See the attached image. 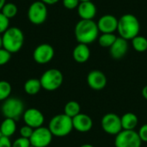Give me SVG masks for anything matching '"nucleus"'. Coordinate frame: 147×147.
Segmentation results:
<instances>
[{
	"label": "nucleus",
	"instance_id": "f257e3e1",
	"mask_svg": "<svg viewBox=\"0 0 147 147\" xmlns=\"http://www.w3.org/2000/svg\"><path fill=\"white\" fill-rule=\"evenodd\" d=\"M74 34L78 43L89 45L99 37V29L93 20H80L75 26Z\"/></svg>",
	"mask_w": 147,
	"mask_h": 147
},
{
	"label": "nucleus",
	"instance_id": "f03ea898",
	"mask_svg": "<svg viewBox=\"0 0 147 147\" xmlns=\"http://www.w3.org/2000/svg\"><path fill=\"white\" fill-rule=\"evenodd\" d=\"M117 31L120 37L129 40L139 35L140 31V23L138 18L133 14H125L118 19Z\"/></svg>",
	"mask_w": 147,
	"mask_h": 147
},
{
	"label": "nucleus",
	"instance_id": "7ed1b4c3",
	"mask_svg": "<svg viewBox=\"0 0 147 147\" xmlns=\"http://www.w3.org/2000/svg\"><path fill=\"white\" fill-rule=\"evenodd\" d=\"M24 43V34L17 27H9L2 34L3 48L11 54L19 52Z\"/></svg>",
	"mask_w": 147,
	"mask_h": 147
},
{
	"label": "nucleus",
	"instance_id": "20e7f679",
	"mask_svg": "<svg viewBox=\"0 0 147 147\" xmlns=\"http://www.w3.org/2000/svg\"><path fill=\"white\" fill-rule=\"evenodd\" d=\"M48 128L55 137L67 136L73 129L72 119L65 114L57 115L49 121Z\"/></svg>",
	"mask_w": 147,
	"mask_h": 147
},
{
	"label": "nucleus",
	"instance_id": "39448f33",
	"mask_svg": "<svg viewBox=\"0 0 147 147\" xmlns=\"http://www.w3.org/2000/svg\"><path fill=\"white\" fill-rule=\"evenodd\" d=\"M42 89L47 91L58 90L63 84L64 76L62 72L55 68L47 70L40 78Z\"/></svg>",
	"mask_w": 147,
	"mask_h": 147
},
{
	"label": "nucleus",
	"instance_id": "423d86ee",
	"mask_svg": "<svg viewBox=\"0 0 147 147\" xmlns=\"http://www.w3.org/2000/svg\"><path fill=\"white\" fill-rule=\"evenodd\" d=\"M24 104L22 101L17 97H9L3 101L1 112L5 118L18 120L24 113Z\"/></svg>",
	"mask_w": 147,
	"mask_h": 147
},
{
	"label": "nucleus",
	"instance_id": "0eeeda50",
	"mask_svg": "<svg viewBox=\"0 0 147 147\" xmlns=\"http://www.w3.org/2000/svg\"><path fill=\"white\" fill-rule=\"evenodd\" d=\"M47 7L43 2L34 1L28 9V18L34 25H40L46 22L47 18Z\"/></svg>",
	"mask_w": 147,
	"mask_h": 147
},
{
	"label": "nucleus",
	"instance_id": "6e6552de",
	"mask_svg": "<svg viewBox=\"0 0 147 147\" xmlns=\"http://www.w3.org/2000/svg\"><path fill=\"white\" fill-rule=\"evenodd\" d=\"M142 140L134 130H122L115 137V147H140Z\"/></svg>",
	"mask_w": 147,
	"mask_h": 147
},
{
	"label": "nucleus",
	"instance_id": "1a4fd4ad",
	"mask_svg": "<svg viewBox=\"0 0 147 147\" xmlns=\"http://www.w3.org/2000/svg\"><path fill=\"white\" fill-rule=\"evenodd\" d=\"M53 135L48 127H40L34 129L33 134L29 140L31 146L34 147H47L52 142Z\"/></svg>",
	"mask_w": 147,
	"mask_h": 147
},
{
	"label": "nucleus",
	"instance_id": "9d476101",
	"mask_svg": "<svg viewBox=\"0 0 147 147\" xmlns=\"http://www.w3.org/2000/svg\"><path fill=\"white\" fill-rule=\"evenodd\" d=\"M102 127L105 133L110 135H117L122 131L121 117L115 113L106 114L102 119Z\"/></svg>",
	"mask_w": 147,
	"mask_h": 147
},
{
	"label": "nucleus",
	"instance_id": "9b49d317",
	"mask_svg": "<svg viewBox=\"0 0 147 147\" xmlns=\"http://www.w3.org/2000/svg\"><path fill=\"white\" fill-rule=\"evenodd\" d=\"M54 57L53 47L47 44L43 43L35 47L33 53L34 60L40 65H45L49 63Z\"/></svg>",
	"mask_w": 147,
	"mask_h": 147
},
{
	"label": "nucleus",
	"instance_id": "f8f14e48",
	"mask_svg": "<svg viewBox=\"0 0 147 147\" xmlns=\"http://www.w3.org/2000/svg\"><path fill=\"white\" fill-rule=\"evenodd\" d=\"M22 119L25 125L29 126L34 129L42 127L45 121V117L42 112L34 108H30L25 110L22 115Z\"/></svg>",
	"mask_w": 147,
	"mask_h": 147
},
{
	"label": "nucleus",
	"instance_id": "ddd939ff",
	"mask_svg": "<svg viewBox=\"0 0 147 147\" xmlns=\"http://www.w3.org/2000/svg\"><path fill=\"white\" fill-rule=\"evenodd\" d=\"M99 32L102 34H114L117 30L118 27V19L110 14H107L100 17L96 22Z\"/></svg>",
	"mask_w": 147,
	"mask_h": 147
},
{
	"label": "nucleus",
	"instance_id": "4468645a",
	"mask_svg": "<svg viewBox=\"0 0 147 147\" xmlns=\"http://www.w3.org/2000/svg\"><path fill=\"white\" fill-rule=\"evenodd\" d=\"M87 83L91 89L95 90H101L107 85V77L101 71L93 70L88 74Z\"/></svg>",
	"mask_w": 147,
	"mask_h": 147
},
{
	"label": "nucleus",
	"instance_id": "2eb2a0df",
	"mask_svg": "<svg viewBox=\"0 0 147 147\" xmlns=\"http://www.w3.org/2000/svg\"><path fill=\"white\" fill-rule=\"evenodd\" d=\"M128 51V42L127 40L117 37L116 40L114 42V44L109 47V53L110 56L115 59H122Z\"/></svg>",
	"mask_w": 147,
	"mask_h": 147
},
{
	"label": "nucleus",
	"instance_id": "dca6fc26",
	"mask_svg": "<svg viewBox=\"0 0 147 147\" xmlns=\"http://www.w3.org/2000/svg\"><path fill=\"white\" fill-rule=\"evenodd\" d=\"M72 124L73 129L80 133H86L91 130L93 127V121L89 115L80 113L79 115L72 118Z\"/></svg>",
	"mask_w": 147,
	"mask_h": 147
},
{
	"label": "nucleus",
	"instance_id": "f3484780",
	"mask_svg": "<svg viewBox=\"0 0 147 147\" xmlns=\"http://www.w3.org/2000/svg\"><path fill=\"white\" fill-rule=\"evenodd\" d=\"M77 9L78 14L82 20H93L96 15V7L92 1L80 2Z\"/></svg>",
	"mask_w": 147,
	"mask_h": 147
},
{
	"label": "nucleus",
	"instance_id": "a211bd4d",
	"mask_svg": "<svg viewBox=\"0 0 147 147\" xmlns=\"http://www.w3.org/2000/svg\"><path fill=\"white\" fill-rule=\"evenodd\" d=\"M72 57L78 63L83 64L89 60L90 57V50L86 44L78 43L73 49Z\"/></svg>",
	"mask_w": 147,
	"mask_h": 147
},
{
	"label": "nucleus",
	"instance_id": "6ab92c4d",
	"mask_svg": "<svg viewBox=\"0 0 147 147\" xmlns=\"http://www.w3.org/2000/svg\"><path fill=\"white\" fill-rule=\"evenodd\" d=\"M16 131V122L13 119L5 118L0 125V132L2 136L10 138Z\"/></svg>",
	"mask_w": 147,
	"mask_h": 147
},
{
	"label": "nucleus",
	"instance_id": "aec40b11",
	"mask_svg": "<svg viewBox=\"0 0 147 147\" xmlns=\"http://www.w3.org/2000/svg\"><path fill=\"white\" fill-rule=\"evenodd\" d=\"M121 126L122 130H134L137 127L139 120L135 114L134 113H126L121 117Z\"/></svg>",
	"mask_w": 147,
	"mask_h": 147
},
{
	"label": "nucleus",
	"instance_id": "412c9836",
	"mask_svg": "<svg viewBox=\"0 0 147 147\" xmlns=\"http://www.w3.org/2000/svg\"><path fill=\"white\" fill-rule=\"evenodd\" d=\"M23 89L26 94L30 96H34L38 94L42 89L40 79L37 78H30L27 80L23 85Z\"/></svg>",
	"mask_w": 147,
	"mask_h": 147
},
{
	"label": "nucleus",
	"instance_id": "4be33fe9",
	"mask_svg": "<svg viewBox=\"0 0 147 147\" xmlns=\"http://www.w3.org/2000/svg\"><path fill=\"white\" fill-rule=\"evenodd\" d=\"M81 107L80 104L76 101H70L68 102L65 108H64V114L67 116L71 117V119L80 114Z\"/></svg>",
	"mask_w": 147,
	"mask_h": 147
},
{
	"label": "nucleus",
	"instance_id": "5701e85b",
	"mask_svg": "<svg viewBox=\"0 0 147 147\" xmlns=\"http://www.w3.org/2000/svg\"><path fill=\"white\" fill-rule=\"evenodd\" d=\"M132 45L135 51L139 53H144L147 50V39L145 36L137 35L132 40Z\"/></svg>",
	"mask_w": 147,
	"mask_h": 147
},
{
	"label": "nucleus",
	"instance_id": "b1692460",
	"mask_svg": "<svg viewBox=\"0 0 147 147\" xmlns=\"http://www.w3.org/2000/svg\"><path fill=\"white\" fill-rule=\"evenodd\" d=\"M117 36L115 34H102L98 37V43L102 47H110L116 40Z\"/></svg>",
	"mask_w": 147,
	"mask_h": 147
},
{
	"label": "nucleus",
	"instance_id": "393cba45",
	"mask_svg": "<svg viewBox=\"0 0 147 147\" xmlns=\"http://www.w3.org/2000/svg\"><path fill=\"white\" fill-rule=\"evenodd\" d=\"M11 91H12L11 84L5 80H1L0 81V102H3L6 99H8L11 94Z\"/></svg>",
	"mask_w": 147,
	"mask_h": 147
},
{
	"label": "nucleus",
	"instance_id": "a878e982",
	"mask_svg": "<svg viewBox=\"0 0 147 147\" xmlns=\"http://www.w3.org/2000/svg\"><path fill=\"white\" fill-rule=\"evenodd\" d=\"M1 12L8 19H11V18H13V17H15L16 16V14L18 12V8L13 3H6L5 5L3 6V8L2 9Z\"/></svg>",
	"mask_w": 147,
	"mask_h": 147
},
{
	"label": "nucleus",
	"instance_id": "bb28decb",
	"mask_svg": "<svg viewBox=\"0 0 147 147\" xmlns=\"http://www.w3.org/2000/svg\"><path fill=\"white\" fill-rule=\"evenodd\" d=\"M11 58V53L4 48H0V66L6 65Z\"/></svg>",
	"mask_w": 147,
	"mask_h": 147
},
{
	"label": "nucleus",
	"instance_id": "cd10ccee",
	"mask_svg": "<svg viewBox=\"0 0 147 147\" xmlns=\"http://www.w3.org/2000/svg\"><path fill=\"white\" fill-rule=\"evenodd\" d=\"M9 28V19L0 11V34H3Z\"/></svg>",
	"mask_w": 147,
	"mask_h": 147
},
{
	"label": "nucleus",
	"instance_id": "c85d7f7f",
	"mask_svg": "<svg viewBox=\"0 0 147 147\" xmlns=\"http://www.w3.org/2000/svg\"><path fill=\"white\" fill-rule=\"evenodd\" d=\"M31 143L29 139L22 138L20 137L16 139L13 143H12V147H30Z\"/></svg>",
	"mask_w": 147,
	"mask_h": 147
},
{
	"label": "nucleus",
	"instance_id": "c756f323",
	"mask_svg": "<svg viewBox=\"0 0 147 147\" xmlns=\"http://www.w3.org/2000/svg\"><path fill=\"white\" fill-rule=\"evenodd\" d=\"M33 132H34V128H32L31 127L27 126V125L22 126V127H21V129H20L21 137L26 138V139H30V137H31L32 134H33Z\"/></svg>",
	"mask_w": 147,
	"mask_h": 147
},
{
	"label": "nucleus",
	"instance_id": "7c9ffc66",
	"mask_svg": "<svg viewBox=\"0 0 147 147\" xmlns=\"http://www.w3.org/2000/svg\"><path fill=\"white\" fill-rule=\"evenodd\" d=\"M79 3H80L79 0H63V5L67 9H77Z\"/></svg>",
	"mask_w": 147,
	"mask_h": 147
},
{
	"label": "nucleus",
	"instance_id": "2f4dec72",
	"mask_svg": "<svg viewBox=\"0 0 147 147\" xmlns=\"http://www.w3.org/2000/svg\"><path fill=\"white\" fill-rule=\"evenodd\" d=\"M139 135L142 142H147V124L143 125L139 131Z\"/></svg>",
	"mask_w": 147,
	"mask_h": 147
},
{
	"label": "nucleus",
	"instance_id": "473e14b6",
	"mask_svg": "<svg viewBox=\"0 0 147 147\" xmlns=\"http://www.w3.org/2000/svg\"><path fill=\"white\" fill-rule=\"evenodd\" d=\"M0 147H12V142L9 138L5 136L0 137Z\"/></svg>",
	"mask_w": 147,
	"mask_h": 147
},
{
	"label": "nucleus",
	"instance_id": "72a5a7b5",
	"mask_svg": "<svg viewBox=\"0 0 147 147\" xmlns=\"http://www.w3.org/2000/svg\"><path fill=\"white\" fill-rule=\"evenodd\" d=\"M41 2H43L44 3L46 4H48V5H52V4H55L56 3H58L59 0H40Z\"/></svg>",
	"mask_w": 147,
	"mask_h": 147
},
{
	"label": "nucleus",
	"instance_id": "f704fd0d",
	"mask_svg": "<svg viewBox=\"0 0 147 147\" xmlns=\"http://www.w3.org/2000/svg\"><path fill=\"white\" fill-rule=\"evenodd\" d=\"M142 95H143L144 98L147 100V85H146V86L143 88V90H142Z\"/></svg>",
	"mask_w": 147,
	"mask_h": 147
},
{
	"label": "nucleus",
	"instance_id": "c9c22d12",
	"mask_svg": "<svg viewBox=\"0 0 147 147\" xmlns=\"http://www.w3.org/2000/svg\"><path fill=\"white\" fill-rule=\"evenodd\" d=\"M5 3H6V0H0V11L3 8V6L5 5Z\"/></svg>",
	"mask_w": 147,
	"mask_h": 147
},
{
	"label": "nucleus",
	"instance_id": "e433bc0d",
	"mask_svg": "<svg viewBox=\"0 0 147 147\" xmlns=\"http://www.w3.org/2000/svg\"><path fill=\"white\" fill-rule=\"evenodd\" d=\"M80 147H94L92 145H90V144H84V145H82Z\"/></svg>",
	"mask_w": 147,
	"mask_h": 147
},
{
	"label": "nucleus",
	"instance_id": "4c0bfd02",
	"mask_svg": "<svg viewBox=\"0 0 147 147\" xmlns=\"http://www.w3.org/2000/svg\"><path fill=\"white\" fill-rule=\"evenodd\" d=\"M3 47V44H2V36L0 35V48Z\"/></svg>",
	"mask_w": 147,
	"mask_h": 147
},
{
	"label": "nucleus",
	"instance_id": "58836bf2",
	"mask_svg": "<svg viewBox=\"0 0 147 147\" xmlns=\"http://www.w3.org/2000/svg\"><path fill=\"white\" fill-rule=\"evenodd\" d=\"M80 2H84V1H91V0H79Z\"/></svg>",
	"mask_w": 147,
	"mask_h": 147
},
{
	"label": "nucleus",
	"instance_id": "ea45409f",
	"mask_svg": "<svg viewBox=\"0 0 147 147\" xmlns=\"http://www.w3.org/2000/svg\"><path fill=\"white\" fill-rule=\"evenodd\" d=\"M1 136H2V134H1V132H0V137H1Z\"/></svg>",
	"mask_w": 147,
	"mask_h": 147
},
{
	"label": "nucleus",
	"instance_id": "a19ab883",
	"mask_svg": "<svg viewBox=\"0 0 147 147\" xmlns=\"http://www.w3.org/2000/svg\"><path fill=\"white\" fill-rule=\"evenodd\" d=\"M30 147H34V146H30Z\"/></svg>",
	"mask_w": 147,
	"mask_h": 147
}]
</instances>
